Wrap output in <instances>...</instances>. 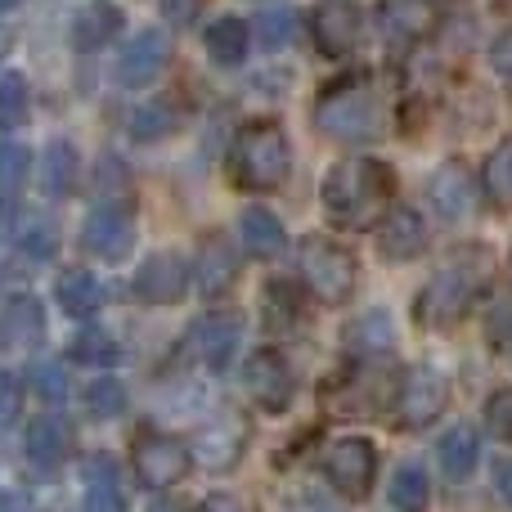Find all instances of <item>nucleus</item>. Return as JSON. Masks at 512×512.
<instances>
[{
	"instance_id": "c03bdc74",
	"label": "nucleus",
	"mask_w": 512,
	"mask_h": 512,
	"mask_svg": "<svg viewBox=\"0 0 512 512\" xmlns=\"http://www.w3.org/2000/svg\"><path fill=\"white\" fill-rule=\"evenodd\" d=\"M149 512H189V508L180 504V499H158V504H153Z\"/></svg>"
},
{
	"instance_id": "20e7f679",
	"label": "nucleus",
	"mask_w": 512,
	"mask_h": 512,
	"mask_svg": "<svg viewBox=\"0 0 512 512\" xmlns=\"http://www.w3.org/2000/svg\"><path fill=\"white\" fill-rule=\"evenodd\" d=\"M292 171V144L283 135V126L274 122H252L248 131L239 135V149H234V176H239L243 189H279Z\"/></svg>"
},
{
	"instance_id": "a19ab883",
	"label": "nucleus",
	"mask_w": 512,
	"mask_h": 512,
	"mask_svg": "<svg viewBox=\"0 0 512 512\" xmlns=\"http://www.w3.org/2000/svg\"><path fill=\"white\" fill-rule=\"evenodd\" d=\"M162 14H167L171 27H185L198 18V0H162Z\"/></svg>"
},
{
	"instance_id": "79ce46f5",
	"label": "nucleus",
	"mask_w": 512,
	"mask_h": 512,
	"mask_svg": "<svg viewBox=\"0 0 512 512\" xmlns=\"http://www.w3.org/2000/svg\"><path fill=\"white\" fill-rule=\"evenodd\" d=\"M495 490L512 504V459H504V463L495 468Z\"/></svg>"
},
{
	"instance_id": "9b49d317",
	"label": "nucleus",
	"mask_w": 512,
	"mask_h": 512,
	"mask_svg": "<svg viewBox=\"0 0 512 512\" xmlns=\"http://www.w3.org/2000/svg\"><path fill=\"white\" fill-rule=\"evenodd\" d=\"M81 248L99 261H126L135 248V221L126 207H95V212L81 221Z\"/></svg>"
},
{
	"instance_id": "4c0bfd02",
	"label": "nucleus",
	"mask_w": 512,
	"mask_h": 512,
	"mask_svg": "<svg viewBox=\"0 0 512 512\" xmlns=\"http://www.w3.org/2000/svg\"><path fill=\"white\" fill-rule=\"evenodd\" d=\"M18 409H23V382L14 373H0V427L18 423Z\"/></svg>"
},
{
	"instance_id": "37998d69",
	"label": "nucleus",
	"mask_w": 512,
	"mask_h": 512,
	"mask_svg": "<svg viewBox=\"0 0 512 512\" xmlns=\"http://www.w3.org/2000/svg\"><path fill=\"white\" fill-rule=\"evenodd\" d=\"M203 512H243V508L234 504V499H212V504H207Z\"/></svg>"
},
{
	"instance_id": "4468645a",
	"label": "nucleus",
	"mask_w": 512,
	"mask_h": 512,
	"mask_svg": "<svg viewBox=\"0 0 512 512\" xmlns=\"http://www.w3.org/2000/svg\"><path fill=\"white\" fill-rule=\"evenodd\" d=\"M427 203H432V212L450 225L468 221L472 207H477V180H472V171L463 167V162L436 167V176L427 180Z\"/></svg>"
},
{
	"instance_id": "6ab92c4d",
	"label": "nucleus",
	"mask_w": 512,
	"mask_h": 512,
	"mask_svg": "<svg viewBox=\"0 0 512 512\" xmlns=\"http://www.w3.org/2000/svg\"><path fill=\"white\" fill-rule=\"evenodd\" d=\"M239 279V252L225 239H207L203 252H198V288L203 297H225Z\"/></svg>"
},
{
	"instance_id": "9d476101",
	"label": "nucleus",
	"mask_w": 512,
	"mask_h": 512,
	"mask_svg": "<svg viewBox=\"0 0 512 512\" xmlns=\"http://www.w3.org/2000/svg\"><path fill=\"white\" fill-rule=\"evenodd\" d=\"M292 369L279 351H256L243 364V391L265 409V414H283L292 405Z\"/></svg>"
},
{
	"instance_id": "72a5a7b5",
	"label": "nucleus",
	"mask_w": 512,
	"mask_h": 512,
	"mask_svg": "<svg viewBox=\"0 0 512 512\" xmlns=\"http://www.w3.org/2000/svg\"><path fill=\"white\" fill-rule=\"evenodd\" d=\"M27 117V81L18 72H0V122L18 126Z\"/></svg>"
},
{
	"instance_id": "a211bd4d",
	"label": "nucleus",
	"mask_w": 512,
	"mask_h": 512,
	"mask_svg": "<svg viewBox=\"0 0 512 512\" xmlns=\"http://www.w3.org/2000/svg\"><path fill=\"white\" fill-rule=\"evenodd\" d=\"M436 463H441L445 481H468L472 472H477V463H481V436H477V427H468V423L450 427V432L436 441Z\"/></svg>"
},
{
	"instance_id": "c756f323",
	"label": "nucleus",
	"mask_w": 512,
	"mask_h": 512,
	"mask_svg": "<svg viewBox=\"0 0 512 512\" xmlns=\"http://www.w3.org/2000/svg\"><path fill=\"white\" fill-rule=\"evenodd\" d=\"M486 342L504 364H512V297H495L486 310Z\"/></svg>"
},
{
	"instance_id": "2f4dec72",
	"label": "nucleus",
	"mask_w": 512,
	"mask_h": 512,
	"mask_svg": "<svg viewBox=\"0 0 512 512\" xmlns=\"http://www.w3.org/2000/svg\"><path fill=\"white\" fill-rule=\"evenodd\" d=\"M292 32H297V14L292 9H270V14L256 18V41L265 50H283L292 41Z\"/></svg>"
},
{
	"instance_id": "c9c22d12",
	"label": "nucleus",
	"mask_w": 512,
	"mask_h": 512,
	"mask_svg": "<svg viewBox=\"0 0 512 512\" xmlns=\"http://www.w3.org/2000/svg\"><path fill=\"white\" fill-rule=\"evenodd\" d=\"M27 185V149L18 144H0V194H18Z\"/></svg>"
},
{
	"instance_id": "cd10ccee",
	"label": "nucleus",
	"mask_w": 512,
	"mask_h": 512,
	"mask_svg": "<svg viewBox=\"0 0 512 512\" xmlns=\"http://www.w3.org/2000/svg\"><path fill=\"white\" fill-rule=\"evenodd\" d=\"M481 189L495 207H512V135L499 140L486 158V171H481Z\"/></svg>"
},
{
	"instance_id": "bb28decb",
	"label": "nucleus",
	"mask_w": 512,
	"mask_h": 512,
	"mask_svg": "<svg viewBox=\"0 0 512 512\" xmlns=\"http://www.w3.org/2000/svg\"><path fill=\"white\" fill-rule=\"evenodd\" d=\"M5 328H9V342L14 346H41L45 337V315H41V301L27 292V297H14L5 306Z\"/></svg>"
},
{
	"instance_id": "a18cd8bd",
	"label": "nucleus",
	"mask_w": 512,
	"mask_h": 512,
	"mask_svg": "<svg viewBox=\"0 0 512 512\" xmlns=\"http://www.w3.org/2000/svg\"><path fill=\"white\" fill-rule=\"evenodd\" d=\"M14 5H23V0H0V14H5V9H14Z\"/></svg>"
},
{
	"instance_id": "f03ea898",
	"label": "nucleus",
	"mask_w": 512,
	"mask_h": 512,
	"mask_svg": "<svg viewBox=\"0 0 512 512\" xmlns=\"http://www.w3.org/2000/svg\"><path fill=\"white\" fill-rule=\"evenodd\" d=\"M486 283H490V252H481V248L459 252L454 261H445L441 270L427 279L423 292H418L414 319L423 328H436V333H441V328H454L472 306H477Z\"/></svg>"
},
{
	"instance_id": "b1692460",
	"label": "nucleus",
	"mask_w": 512,
	"mask_h": 512,
	"mask_svg": "<svg viewBox=\"0 0 512 512\" xmlns=\"http://www.w3.org/2000/svg\"><path fill=\"white\" fill-rule=\"evenodd\" d=\"M72 185H77V149L68 140H50L41 158V189L50 198H63Z\"/></svg>"
},
{
	"instance_id": "473e14b6",
	"label": "nucleus",
	"mask_w": 512,
	"mask_h": 512,
	"mask_svg": "<svg viewBox=\"0 0 512 512\" xmlns=\"http://www.w3.org/2000/svg\"><path fill=\"white\" fill-rule=\"evenodd\" d=\"M72 355H77L81 364H117V337L104 333V328H90V333H81L77 342H72Z\"/></svg>"
},
{
	"instance_id": "f257e3e1",
	"label": "nucleus",
	"mask_w": 512,
	"mask_h": 512,
	"mask_svg": "<svg viewBox=\"0 0 512 512\" xmlns=\"http://www.w3.org/2000/svg\"><path fill=\"white\" fill-rule=\"evenodd\" d=\"M391 198H396V171L378 158H346L324 176L319 203L328 221L342 230H373L387 221Z\"/></svg>"
},
{
	"instance_id": "c85d7f7f",
	"label": "nucleus",
	"mask_w": 512,
	"mask_h": 512,
	"mask_svg": "<svg viewBox=\"0 0 512 512\" xmlns=\"http://www.w3.org/2000/svg\"><path fill=\"white\" fill-rule=\"evenodd\" d=\"M126 126H131L135 140H162V135H171V126H176V108L149 99V104H140L126 117Z\"/></svg>"
},
{
	"instance_id": "f8f14e48",
	"label": "nucleus",
	"mask_w": 512,
	"mask_h": 512,
	"mask_svg": "<svg viewBox=\"0 0 512 512\" xmlns=\"http://www.w3.org/2000/svg\"><path fill=\"white\" fill-rule=\"evenodd\" d=\"M167 63H171V36L162 32V27H144L122 50V59H117V81H122L126 90H140V86H149V81H158Z\"/></svg>"
},
{
	"instance_id": "ea45409f",
	"label": "nucleus",
	"mask_w": 512,
	"mask_h": 512,
	"mask_svg": "<svg viewBox=\"0 0 512 512\" xmlns=\"http://www.w3.org/2000/svg\"><path fill=\"white\" fill-rule=\"evenodd\" d=\"M490 68H495V77L512 86V27L495 36V45H490Z\"/></svg>"
},
{
	"instance_id": "2eb2a0df",
	"label": "nucleus",
	"mask_w": 512,
	"mask_h": 512,
	"mask_svg": "<svg viewBox=\"0 0 512 512\" xmlns=\"http://www.w3.org/2000/svg\"><path fill=\"white\" fill-rule=\"evenodd\" d=\"M364 36V14L351 5V0H328V5L315 9V45L333 59L351 54Z\"/></svg>"
},
{
	"instance_id": "dca6fc26",
	"label": "nucleus",
	"mask_w": 512,
	"mask_h": 512,
	"mask_svg": "<svg viewBox=\"0 0 512 512\" xmlns=\"http://www.w3.org/2000/svg\"><path fill=\"white\" fill-rule=\"evenodd\" d=\"M423 248H427L423 216H418L414 207H391L387 221L378 225V252H382V261L405 265V261H414V256H423Z\"/></svg>"
},
{
	"instance_id": "aec40b11",
	"label": "nucleus",
	"mask_w": 512,
	"mask_h": 512,
	"mask_svg": "<svg viewBox=\"0 0 512 512\" xmlns=\"http://www.w3.org/2000/svg\"><path fill=\"white\" fill-rule=\"evenodd\" d=\"M104 297H108L104 283L86 270H68V274H59V283H54V301H59L63 315H72V319L95 315V310L104 306Z\"/></svg>"
},
{
	"instance_id": "7ed1b4c3",
	"label": "nucleus",
	"mask_w": 512,
	"mask_h": 512,
	"mask_svg": "<svg viewBox=\"0 0 512 512\" xmlns=\"http://www.w3.org/2000/svg\"><path fill=\"white\" fill-rule=\"evenodd\" d=\"M310 117H315V126L328 140H346V144L382 140V131H387V104H382V90L373 86V77L333 81L319 95Z\"/></svg>"
},
{
	"instance_id": "58836bf2",
	"label": "nucleus",
	"mask_w": 512,
	"mask_h": 512,
	"mask_svg": "<svg viewBox=\"0 0 512 512\" xmlns=\"http://www.w3.org/2000/svg\"><path fill=\"white\" fill-rule=\"evenodd\" d=\"M32 382H36V391H41L45 400L68 396V373H63L59 364H41V369H32Z\"/></svg>"
},
{
	"instance_id": "e433bc0d",
	"label": "nucleus",
	"mask_w": 512,
	"mask_h": 512,
	"mask_svg": "<svg viewBox=\"0 0 512 512\" xmlns=\"http://www.w3.org/2000/svg\"><path fill=\"white\" fill-rule=\"evenodd\" d=\"M355 337H360V346H373V351H387L391 346V319L382 315V310H369V315H364V324L355 328Z\"/></svg>"
},
{
	"instance_id": "7c9ffc66",
	"label": "nucleus",
	"mask_w": 512,
	"mask_h": 512,
	"mask_svg": "<svg viewBox=\"0 0 512 512\" xmlns=\"http://www.w3.org/2000/svg\"><path fill=\"white\" fill-rule=\"evenodd\" d=\"M86 409L99 418H117L126 409V387L117 378H95L86 387Z\"/></svg>"
},
{
	"instance_id": "1a4fd4ad",
	"label": "nucleus",
	"mask_w": 512,
	"mask_h": 512,
	"mask_svg": "<svg viewBox=\"0 0 512 512\" xmlns=\"http://www.w3.org/2000/svg\"><path fill=\"white\" fill-rule=\"evenodd\" d=\"M243 342V319L239 315H203L189 324L185 333V355L203 369H225Z\"/></svg>"
},
{
	"instance_id": "0eeeda50",
	"label": "nucleus",
	"mask_w": 512,
	"mask_h": 512,
	"mask_svg": "<svg viewBox=\"0 0 512 512\" xmlns=\"http://www.w3.org/2000/svg\"><path fill=\"white\" fill-rule=\"evenodd\" d=\"M324 477L337 495L346 499H364L373 490V477H378V450L364 436H342L324 450Z\"/></svg>"
},
{
	"instance_id": "393cba45",
	"label": "nucleus",
	"mask_w": 512,
	"mask_h": 512,
	"mask_svg": "<svg viewBox=\"0 0 512 512\" xmlns=\"http://www.w3.org/2000/svg\"><path fill=\"white\" fill-rule=\"evenodd\" d=\"M117 27H122V9L90 5L86 14H77V23H72V45H77V50H99V45H108L117 36Z\"/></svg>"
},
{
	"instance_id": "423d86ee",
	"label": "nucleus",
	"mask_w": 512,
	"mask_h": 512,
	"mask_svg": "<svg viewBox=\"0 0 512 512\" xmlns=\"http://www.w3.org/2000/svg\"><path fill=\"white\" fill-rule=\"evenodd\" d=\"M445 405H450V378H445L441 369L414 364V369L400 378V387H396V423L400 427L418 432V427L436 423V418L445 414Z\"/></svg>"
},
{
	"instance_id": "de8ad7c7",
	"label": "nucleus",
	"mask_w": 512,
	"mask_h": 512,
	"mask_svg": "<svg viewBox=\"0 0 512 512\" xmlns=\"http://www.w3.org/2000/svg\"><path fill=\"white\" fill-rule=\"evenodd\" d=\"M508 265H512V256H508Z\"/></svg>"
},
{
	"instance_id": "5701e85b",
	"label": "nucleus",
	"mask_w": 512,
	"mask_h": 512,
	"mask_svg": "<svg viewBox=\"0 0 512 512\" xmlns=\"http://www.w3.org/2000/svg\"><path fill=\"white\" fill-rule=\"evenodd\" d=\"M203 45L221 68H234V63H243V54H248V23H243V18H216V23H207Z\"/></svg>"
},
{
	"instance_id": "6e6552de",
	"label": "nucleus",
	"mask_w": 512,
	"mask_h": 512,
	"mask_svg": "<svg viewBox=\"0 0 512 512\" xmlns=\"http://www.w3.org/2000/svg\"><path fill=\"white\" fill-rule=\"evenodd\" d=\"M131 459L149 490H171L176 481L189 477V463H194L176 436H162V432H144L140 441L131 445Z\"/></svg>"
},
{
	"instance_id": "f3484780",
	"label": "nucleus",
	"mask_w": 512,
	"mask_h": 512,
	"mask_svg": "<svg viewBox=\"0 0 512 512\" xmlns=\"http://www.w3.org/2000/svg\"><path fill=\"white\" fill-rule=\"evenodd\" d=\"M68 450H72V427H68V418L45 414V418H32V423H27V432H23V454L36 463V468H54V463H63V459H68Z\"/></svg>"
},
{
	"instance_id": "f704fd0d",
	"label": "nucleus",
	"mask_w": 512,
	"mask_h": 512,
	"mask_svg": "<svg viewBox=\"0 0 512 512\" xmlns=\"http://www.w3.org/2000/svg\"><path fill=\"white\" fill-rule=\"evenodd\" d=\"M486 432L495 436L499 445H512V387H499L495 396L486 400Z\"/></svg>"
},
{
	"instance_id": "412c9836",
	"label": "nucleus",
	"mask_w": 512,
	"mask_h": 512,
	"mask_svg": "<svg viewBox=\"0 0 512 512\" xmlns=\"http://www.w3.org/2000/svg\"><path fill=\"white\" fill-rule=\"evenodd\" d=\"M239 243H243V252H252V256H279L288 248L279 216L265 212V207H248V212L239 216Z\"/></svg>"
},
{
	"instance_id": "4be33fe9",
	"label": "nucleus",
	"mask_w": 512,
	"mask_h": 512,
	"mask_svg": "<svg viewBox=\"0 0 512 512\" xmlns=\"http://www.w3.org/2000/svg\"><path fill=\"white\" fill-rule=\"evenodd\" d=\"M391 508L396 512H427V504H432V481H427L423 463H400L396 472H391Z\"/></svg>"
},
{
	"instance_id": "39448f33",
	"label": "nucleus",
	"mask_w": 512,
	"mask_h": 512,
	"mask_svg": "<svg viewBox=\"0 0 512 512\" xmlns=\"http://www.w3.org/2000/svg\"><path fill=\"white\" fill-rule=\"evenodd\" d=\"M297 270H301V283H306L324 306H342V301H351L355 283H360V265H355V256L346 248H337V243L319 239V234H310V239L297 243Z\"/></svg>"
},
{
	"instance_id": "a878e982",
	"label": "nucleus",
	"mask_w": 512,
	"mask_h": 512,
	"mask_svg": "<svg viewBox=\"0 0 512 512\" xmlns=\"http://www.w3.org/2000/svg\"><path fill=\"white\" fill-rule=\"evenodd\" d=\"M81 512H126L113 463H86V504H81Z\"/></svg>"
},
{
	"instance_id": "ddd939ff",
	"label": "nucleus",
	"mask_w": 512,
	"mask_h": 512,
	"mask_svg": "<svg viewBox=\"0 0 512 512\" xmlns=\"http://www.w3.org/2000/svg\"><path fill=\"white\" fill-rule=\"evenodd\" d=\"M135 297L144 301V306H171V301H180L189 292V265L180 252H153L149 261L135 270Z\"/></svg>"
},
{
	"instance_id": "49530a36",
	"label": "nucleus",
	"mask_w": 512,
	"mask_h": 512,
	"mask_svg": "<svg viewBox=\"0 0 512 512\" xmlns=\"http://www.w3.org/2000/svg\"><path fill=\"white\" fill-rule=\"evenodd\" d=\"M418 5H436V0H418Z\"/></svg>"
}]
</instances>
